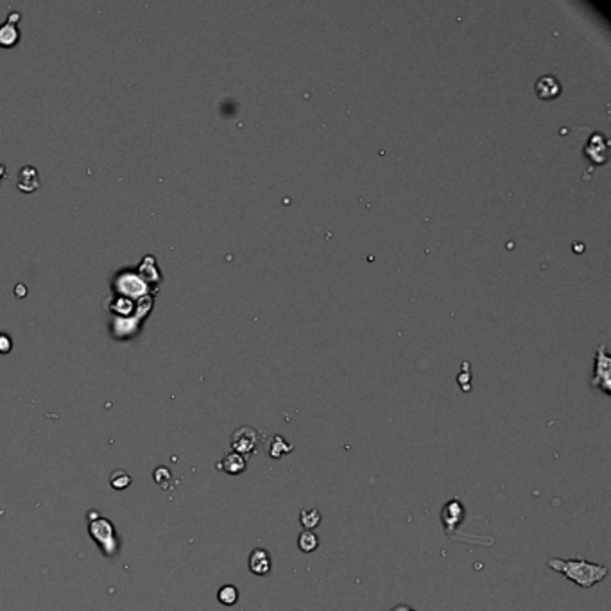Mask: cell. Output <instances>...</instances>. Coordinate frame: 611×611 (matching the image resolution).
Returning <instances> with one entry per match:
<instances>
[{"label":"cell","instance_id":"obj_1","mask_svg":"<svg viewBox=\"0 0 611 611\" xmlns=\"http://www.w3.org/2000/svg\"><path fill=\"white\" fill-rule=\"evenodd\" d=\"M547 565L550 570L558 572L581 588H592L608 576L606 565H597V563L586 561V559L549 558Z\"/></svg>","mask_w":611,"mask_h":611},{"label":"cell","instance_id":"obj_2","mask_svg":"<svg viewBox=\"0 0 611 611\" xmlns=\"http://www.w3.org/2000/svg\"><path fill=\"white\" fill-rule=\"evenodd\" d=\"M260 443H262V434L257 428L248 427V425L237 428L235 432L232 434V439H230L232 450L241 455L254 454L259 450Z\"/></svg>","mask_w":611,"mask_h":611},{"label":"cell","instance_id":"obj_3","mask_svg":"<svg viewBox=\"0 0 611 611\" xmlns=\"http://www.w3.org/2000/svg\"><path fill=\"white\" fill-rule=\"evenodd\" d=\"M610 371H611L610 355H608L606 352V346L601 344L597 353H595V370H594V377H592V385H594L595 389H601V391L606 394L611 393Z\"/></svg>","mask_w":611,"mask_h":611},{"label":"cell","instance_id":"obj_4","mask_svg":"<svg viewBox=\"0 0 611 611\" xmlns=\"http://www.w3.org/2000/svg\"><path fill=\"white\" fill-rule=\"evenodd\" d=\"M463 520H464V505L459 499L450 500V502H446V504L443 505L441 522L448 534H450L452 531H455V529L461 525Z\"/></svg>","mask_w":611,"mask_h":611},{"label":"cell","instance_id":"obj_5","mask_svg":"<svg viewBox=\"0 0 611 611\" xmlns=\"http://www.w3.org/2000/svg\"><path fill=\"white\" fill-rule=\"evenodd\" d=\"M248 567H250V572L254 574V576H268L272 570L271 554L266 549H253V552L250 554V559H248Z\"/></svg>","mask_w":611,"mask_h":611},{"label":"cell","instance_id":"obj_6","mask_svg":"<svg viewBox=\"0 0 611 611\" xmlns=\"http://www.w3.org/2000/svg\"><path fill=\"white\" fill-rule=\"evenodd\" d=\"M246 466H248V461H246L244 455L237 454V452H230L223 457V459L217 463V468L223 470L228 475H241L246 472Z\"/></svg>","mask_w":611,"mask_h":611},{"label":"cell","instance_id":"obj_7","mask_svg":"<svg viewBox=\"0 0 611 611\" xmlns=\"http://www.w3.org/2000/svg\"><path fill=\"white\" fill-rule=\"evenodd\" d=\"M559 92H561V83L558 81L556 76H550V74H545L540 79L536 81V94L541 99H552L558 97Z\"/></svg>","mask_w":611,"mask_h":611},{"label":"cell","instance_id":"obj_8","mask_svg":"<svg viewBox=\"0 0 611 611\" xmlns=\"http://www.w3.org/2000/svg\"><path fill=\"white\" fill-rule=\"evenodd\" d=\"M40 187V174H38V170L36 167L32 166H26L20 169V174H18V188L22 190V192H34L38 190Z\"/></svg>","mask_w":611,"mask_h":611},{"label":"cell","instance_id":"obj_9","mask_svg":"<svg viewBox=\"0 0 611 611\" xmlns=\"http://www.w3.org/2000/svg\"><path fill=\"white\" fill-rule=\"evenodd\" d=\"M292 448H294V445L287 441L283 436H274L269 441V455H271L272 459H280L283 455L290 454Z\"/></svg>","mask_w":611,"mask_h":611},{"label":"cell","instance_id":"obj_10","mask_svg":"<svg viewBox=\"0 0 611 611\" xmlns=\"http://www.w3.org/2000/svg\"><path fill=\"white\" fill-rule=\"evenodd\" d=\"M299 523L303 527V531H314L319 523H321V513L316 508L303 509L299 513Z\"/></svg>","mask_w":611,"mask_h":611},{"label":"cell","instance_id":"obj_11","mask_svg":"<svg viewBox=\"0 0 611 611\" xmlns=\"http://www.w3.org/2000/svg\"><path fill=\"white\" fill-rule=\"evenodd\" d=\"M18 38H20V32L14 23L6 22L0 26V47H13Z\"/></svg>","mask_w":611,"mask_h":611},{"label":"cell","instance_id":"obj_12","mask_svg":"<svg viewBox=\"0 0 611 611\" xmlns=\"http://www.w3.org/2000/svg\"><path fill=\"white\" fill-rule=\"evenodd\" d=\"M319 547V538L314 534V531H303L298 536V549L303 554H310Z\"/></svg>","mask_w":611,"mask_h":611},{"label":"cell","instance_id":"obj_13","mask_svg":"<svg viewBox=\"0 0 611 611\" xmlns=\"http://www.w3.org/2000/svg\"><path fill=\"white\" fill-rule=\"evenodd\" d=\"M239 597H241V595H239V590H237V586L233 585L221 586L217 592V601L221 604H224V606H233V604H237L239 603Z\"/></svg>","mask_w":611,"mask_h":611},{"label":"cell","instance_id":"obj_14","mask_svg":"<svg viewBox=\"0 0 611 611\" xmlns=\"http://www.w3.org/2000/svg\"><path fill=\"white\" fill-rule=\"evenodd\" d=\"M110 481H112V486L115 488V490H124V488H128L131 484V477L124 472V470H117V472H113Z\"/></svg>","mask_w":611,"mask_h":611},{"label":"cell","instance_id":"obj_15","mask_svg":"<svg viewBox=\"0 0 611 611\" xmlns=\"http://www.w3.org/2000/svg\"><path fill=\"white\" fill-rule=\"evenodd\" d=\"M11 337L4 332H0V353H9L11 352Z\"/></svg>","mask_w":611,"mask_h":611},{"label":"cell","instance_id":"obj_16","mask_svg":"<svg viewBox=\"0 0 611 611\" xmlns=\"http://www.w3.org/2000/svg\"><path fill=\"white\" fill-rule=\"evenodd\" d=\"M391 611H416V610H412L410 606H397V608H393Z\"/></svg>","mask_w":611,"mask_h":611},{"label":"cell","instance_id":"obj_17","mask_svg":"<svg viewBox=\"0 0 611 611\" xmlns=\"http://www.w3.org/2000/svg\"><path fill=\"white\" fill-rule=\"evenodd\" d=\"M6 178V166H2V163H0V183H2V179Z\"/></svg>","mask_w":611,"mask_h":611}]
</instances>
